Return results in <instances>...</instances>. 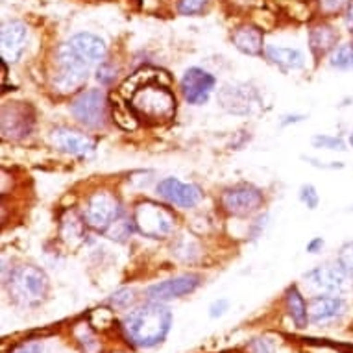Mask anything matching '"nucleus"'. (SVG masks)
<instances>
[{"mask_svg": "<svg viewBox=\"0 0 353 353\" xmlns=\"http://www.w3.org/2000/svg\"><path fill=\"white\" fill-rule=\"evenodd\" d=\"M83 219L87 226H91L97 232H108L117 220L121 219V203L108 192H97L89 198L85 211H83Z\"/></svg>", "mask_w": 353, "mask_h": 353, "instance_id": "obj_6", "label": "nucleus"}, {"mask_svg": "<svg viewBox=\"0 0 353 353\" xmlns=\"http://www.w3.org/2000/svg\"><path fill=\"white\" fill-rule=\"evenodd\" d=\"M115 69L110 63H102L97 69V80L102 81V83H111V81L115 80Z\"/></svg>", "mask_w": 353, "mask_h": 353, "instance_id": "obj_28", "label": "nucleus"}, {"mask_svg": "<svg viewBox=\"0 0 353 353\" xmlns=\"http://www.w3.org/2000/svg\"><path fill=\"white\" fill-rule=\"evenodd\" d=\"M305 279L313 285L314 289L327 292V294H335V292H339L346 285L347 278L339 268V265L336 267L325 265V267H319L311 270V272H307Z\"/></svg>", "mask_w": 353, "mask_h": 353, "instance_id": "obj_15", "label": "nucleus"}, {"mask_svg": "<svg viewBox=\"0 0 353 353\" xmlns=\"http://www.w3.org/2000/svg\"><path fill=\"white\" fill-rule=\"evenodd\" d=\"M265 52H267L268 59H270L272 63L279 65L281 69L298 70L303 67V63H305L303 54H301L300 50H296V48L272 47V45H268V47L265 48Z\"/></svg>", "mask_w": 353, "mask_h": 353, "instance_id": "obj_19", "label": "nucleus"}, {"mask_svg": "<svg viewBox=\"0 0 353 353\" xmlns=\"http://www.w3.org/2000/svg\"><path fill=\"white\" fill-rule=\"evenodd\" d=\"M159 196L165 198L167 202L178 205V208L191 209L200 203L202 200V191L200 187L192 185V183H183L178 178H165L159 181L157 185Z\"/></svg>", "mask_w": 353, "mask_h": 353, "instance_id": "obj_11", "label": "nucleus"}, {"mask_svg": "<svg viewBox=\"0 0 353 353\" xmlns=\"http://www.w3.org/2000/svg\"><path fill=\"white\" fill-rule=\"evenodd\" d=\"M300 198H301V202L305 203L309 209L319 208L320 196H319V192H316V189H314L313 185H303V187H301Z\"/></svg>", "mask_w": 353, "mask_h": 353, "instance_id": "obj_25", "label": "nucleus"}, {"mask_svg": "<svg viewBox=\"0 0 353 353\" xmlns=\"http://www.w3.org/2000/svg\"><path fill=\"white\" fill-rule=\"evenodd\" d=\"M205 4H208V0H180L178 12L181 15H196L205 8Z\"/></svg>", "mask_w": 353, "mask_h": 353, "instance_id": "obj_24", "label": "nucleus"}, {"mask_svg": "<svg viewBox=\"0 0 353 353\" xmlns=\"http://www.w3.org/2000/svg\"><path fill=\"white\" fill-rule=\"evenodd\" d=\"M287 307H289V314L294 320V324L298 327H305L307 320H309V311H307L303 296L298 292L296 287L289 289V292H287Z\"/></svg>", "mask_w": 353, "mask_h": 353, "instance_id": "obj_20", "label": "nucleus"}, {"mask_svg": "<svg viewBox=\"0 0 353 353\" xmlns=\"http://www.w3.org/2000/svg\"><path fill=\"white\" fill-rule=\"evenodd\" d=\"M15 353H41V346H37V344H28V346L21 347Z\"/></svg>", "mask_w": 353, "mask_h": 353, "instance_id": "obj_33", "label": "nucleus"}, {"mask_svg": "<svg viewBox=\"0 0 353 353\" xmlns=\"http://www.w3.org/2000/svg\"><path fill=\"white\" fill-rule=\"evenodd\" d=\"M105 97L100 89H89L81 93L78 99L72 102L70 110L72 115L89 128H97L104 124L105 119Z\"/></svg>", "mask_w": 353, "mask_h": 353, "instance_id": "obj_7", "label": "nucleus"}, {"mask_svg": "<svg viewBox=\"0 0 353 353\" xmlns=\"http://www.w3.org/2000/svg\"><path fill=\"white\" fill-rule=\"evenodd\" d=\"M202 283V278L198 274H183L178 278L167 279L161 283L152 285L146 289V296L150 301H168L174 298H181V296L191 294L198 289V285Z\"/></svg>", "mask_w": 353, "mask_h": 353, "instance_id": "obj_8", "label": "nucleus"}, {"mask_svg": "<svg viewBox=\"0 0 353 353\" xmlns=\"http://www.w3.org/2000/svg\"><path fill=\"white\" fill-rule=\"evenodd\" d=\"M110 301L115 307H128L132 301H134V290H130V289L119 290V292L113 294V298H111Z\"/></svg>", "mask_w": 353, "mask_h": 353, "instance_id": "obj_27", "label": "nucleus"}, {"mask_svg": "<svg viewBox=\"0 0 353 353\" xmlns=\"http://www.w3.org/2000/svg\"><path fill=\"white\" fill-rule=\"evenodd\" d=\"M130 105L135 115L148 119L152 122H161L172 119L176 113V99L167 85L146 76L145 83H137L130 93Z\"/></svg>", "mask_w": 353, "mask_h": 353, "instance_id": "obj_3", "label": "nucleus"}, {"mask_svg": "<svg viewBox=\"0 0 353 353\" xmlns=\"http://www.w3.org/2000/svg\"><path fill=\"white\" fill-rule=\"evenodd\" d=\"M28 39V30L19 21H10L2 26V58L15 63L24 52Z\"/></svg>", "mask_w": 353, "mask_h": 353, "instance_id": "obj_13", "label": "nucleus"}, {"mask_svg": "<svg viewBox=\"0 0 353 353\" xmlns=\"http://www.w3.org/2000/svg\"><path fill=\"white\" fill-rule=\"evenodd\" d=\"M347 143H350V145H352V148H353V134H350V139H347Z\"/></svg>", "mask_w": 353, "mask_h": 353, "instance_id": "obj_34", "label": "nucleus"}, {"mask_svg": "<svg viewBox=\"0 0 353 353\" xmlns=\"http://www.w3.org/2000/svg\"><path fill=\"white\" fill-rule=\"evenodd\" d=\"M52 141L59 150L72 154V156H91L94 148H97V143L91 137L78 134V132H72V130H67V128L54 130Z\"/></svg>", "mask_w": 353, "mask_h": 353, "instance_id": "obj_14", "label": "nucleus"}, {"mask_svg": "<svg viewBox=\"0 0 353 353\" xmlns=\"http://www.w3.org/2000/svg\"><path fill=\"white\" fill-rule=\"evenodd\" d=\"M350 2L352 0H320V8H322V12L331 15V13H339L342 10H346L350 6Z\"/></svg>", "mask_w": 353, "mask_h": 353, "instance_id": "obj_26", "label": "nucleus"}, {"mask_svg": "<svg viewBox=\"0 0 353 353\" xmlns=\"http://www.w3.org/2000/svg\"><path fill=\"white\" fill-rule=\"evenodd\" d=\"M232 39L233 45L248 56H257L263 52V32L255 26H241L235 30Z\"/></svg>", "mask_w": 353, "mask_h": 353, "instance_id": "obj_18", "label": "nucleus"}, {"mask_svg": "<svg viewBox=\"0 0 353 353\" xmlns=\"http://www.w3.org/2000/svg\"><path fill=\"white\" fill-rule=\"evenodd\" d=\"M344 24H346V30L353 37V0L350 2V6L346 8V13H344Z\"/></svg>", "mask_w": 353, "mask_h": 353, "instance_id": "obj_30", "label": "nucleus"}, {"mask_svg": "<svg viewBox=\"0 0 353 353\" xmlns=\"http://www.w3.org/2000/svg\"><path fill=\"white\" fill-rule=\"evenodd\" d=\"M48 290V278L35 267H19L10 276V294L23 305H37L45 300Z\"/></svg>", "mask_w": 353, "mask_h": 353, "instance_id": "obj_4", "label": "nucleus"}, {"mask_svg": "<svg viewBox=\"0 0 353 353\" xmlns=\"http://www.w3.org/2000/svg\"><path fill=\"white\" fill-rule=\"evenodd\" d=\"M222 205L228 213L246 216V214L255 213L263 205V192L252 185L233 187V189L224 192Z\"/></svg>", "mask_w": 353, "mask_h": 353, "instance_id": "obj_10", "label": "nucleus"}, {"mask_svg": "<svg viewBox=\"0 0 353 353\" xmlns=\"http://www.w3.org/2000/svg\"><path fill=\"white\" fill-rule=\"evenodd\" d=\"M342 313H344V301L335 294L319 296L309 305V320L316 324L339 319Z\"/></svg>", "mask_w": 353, "mask_h": 353, "instance_id": "obj_16", "label": "nucleus"}, {"mask_svg": "<svg viewBox=\"0 0 353 353\" xmlns=\"http://www.w3.org/2000/svg\"><path fill=\"white\" fill-rule=\"evenodd\" d=\"M32 126H34V115H32L28 105L19 104V102L12 105H4V110H2V134H4V137L21 139L32 132Z\"/></svg>", "mask_w": 353, "mask_h": 353, "instance_id": "obj_12", "label": "nucleus"}, {"mask_svg": "<svg viewBox=\"0 0 353 353\" xmlns=\"http://www.w3.org/2000/svg\"><path fill=\"white\" fill-rule=\"evenodd\" d=\"M330 65L336 70H353V41L339 45L331 52Z\"/></svg>", "mask_w": 353, "mask_h": 353, "instance_id": "obj_21", "label": "nucleus"}, {"mask_svg": "<svg viewBox=\"0 0 353 353\" xmlns=\"http://www.w3.org/2000/svg\"><path fill=\"white\" fill-rule=\"evenodd\" d=\"M174 222H176L174 214L167 208L154 202L139 203L134 211V226L145 237H167L172 233Z\"/></svg>", "mask_w": 353, "mask_h": 353, "instance_id": "obj_5", "label": "nucleus"}, {"mask_svg": "<svg viewBox=\"0 0 353 353\" xmlns=\"http://www.w3.org/2000/svg\"><path fill=\"white\" fill-rule=\"evenodd\" d=\"M336 43H339V32L330 24H319L309 34V45L316 58L333 52L336 48Z\"/></svg>", "mask_w": 353, "mask_h": 353, "instance_id": "obj_17", "label": "nucleus"}, {"mask_svg": "<svg viewBox=\"0 0 353 353\" xmlns=\"http://www.w3.org/2000/svg\"><path fill=\"white\" fill-rule=\"evenodd\" d=\"M209 311H211V313H209V314H211L213 319H216V316H222V314H224L228 311V300L214 301Z\"/></svg>", "mask_w": 353, "mask_h": 353, "instance_id": "obj_29", "label": "nucleus"}, {"mask_svg": "<svg viewBox=\"0 0 353 353\" xmlns=\"http://www.w3.org/2000/svg\"><path fill=\"white\" fill-rule=\"evenodd\" d=\"M105 56V43L93 34H76L58 52L59 72L70 78L87 80V70Z\"/></svg>", "mask_w": 353, "mask_h": 353, "instance_id": "obj_2", "label": "nucleus"}, {"mask_svg": "<svg viewBox=\"0 0 353 353\" xmlns=\"http://www.w3.org/2000/svg\"><path fill=\"white\" fill-rule=\"evenodd\" d=\"M336 265L347 279H353V241L346 243L336 254Z\"/></svg>", "mask_w": 353, "mask_h": 353, "instance_id": "obj_22", "label": "nucleus"}, {"mask_svg": "<svg viewBox=\"0 0 353 353\" xmlns=\"http://www.w3.org/2000/svg\"><path fill=\"white\" fill-rule=\"evenodd\" d=\"M250 352L252 353H270V347L265 341H255L250 344Z\"/></svg>", "mask_w": 353, "mask_h": 353, "instance_id": "obj_31", "label": "nucleus"}, {"mask_svg": "<svg viewBox=\"0 0 353 353\" xmlns=\"http://www.w3.org/2000/svg\"><path fill=\"white\" fill-rule=\"evenodd\" d=\"M314 145L322 146L325 150H346V143L341 137H330V135H319V137H314Z\"/></svg>", "mask_w": 353, "mask_h": 353, "instance_id": "obj_23", "label": "nucleus"}, {"mask_svg": "<svg viewBox=\"0 0 353 353\" xmlns=\"http://www.w3.org/2000/svg\"><path fill=\"white\" fill-rule=\"evenodd\" d=\"M322 248H324V239H313L311 243L307 244V252L309 254H319V252H322Z\"/></svg>", "mask_w": 353, "mask_h": 353, "instance_id": "obj_32", "label": "nucleus"}, {"mask_svg": "<svg viewBox=\"0 0 353 353\" xmlns=\"http://www.w3.org/2000/svg\"><path fill=\"white\" fill-rule=\"evenodd\" d=\"M214 87V76L200 67H191L181 78V91L189 104L200 105L209 100Z\"/></svg>", "mask_w": 353, "mask_h": 353, "instance_id": "obj_9", "label": "nucleus"}, {"mask_svg": "<svg viewBox=\"0 0 353 353\" xmlns=\"http://www.w3.org/2000/svg\"><path fill=\"white\" fill-rule=\"evenodd\" d=\"M172 325V313L159 301L137 307L122 322L124 335L139 347H154L167 339Z\"/></svg>", "mask_w": 353, "mask_h": 353, "instance_id": "obj_1", "label": "nucleus"}]
</instances>
